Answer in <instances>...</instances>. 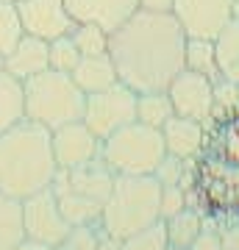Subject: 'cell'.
<instances>
[{"instance_id": "7c38bea8", "label": "cell", "mask_w": 239, "mask_h": 250, "mask_svg": "<svg viewBox=\"0 0 239 250\" xmlns=\"http://www.w3.org/2000/svg\"><path fill=\"white\" fill-rule=\"evenodd\" d=\"M20 20L25 34H34L39 39H56V36L70 34L75 20H72L67 0H20Z\"/></svg>"}, {"instance_id": "4dcf8cb0", "label": "cell", "mask_w": 239, "mask_h": 250, "mask_svg": "<svg viewBox=\"0 0 239 250\" xmlns=\"http://www.w3.org/2000/svg\"><path fill=\"white\" fill-rule=\"evenodd\" d=\"M222 233V250H239V223H228L220 228Z\"/></svg>"}, {"instance_id": "ac0fdd59", "label": "cell", "mask_w": 239, "mask_h": 250, "mask_svg": "<svg viewBox=\"0 0 239 250\" xmlns=\"http://www.w3.org/2000/svg\"><path fill=\"white\" fill-rule=\"evenodd\" d=\"M25 242L22 200L0 189V250H14Z\"/></svg>"}, {"instance_id": "836d02e7", "label": "cell", "mask_w": 239, "mask_h": 250, "mask_svg": "<svg viewBox=\"0 0 239 250\" xmlns=\"http://www.w3.org/2000/svg\"><path fill=\"white\" fill-rule=\"evenodd\" d=\"M14 250H56L53 245H42V242H31V239H25L20 248H14Z\"/></svg>"}, {"instance_id": "f546056e", "label": "cell", "mask_w": 239, "mask_h": 250, "mask_svg": "<svg viewBox=\"0 0 239 250\" xmlns=\"http://www.w3.org/2000/svg\"><path fill=\"white\" fill-rule=\"evenodd\" d=\"M186 250H222V233H220V228L209 225V220H206L203 231L197 233L195 242H192Z\"/></svg>"}, {"instance_id": "9c48e42d", "label": "cell", "mask_w": 239, "mask_h": 250, "mask_svg": "<svg viewBox=\"0 0 239 250\" xmlns=\"http://www.w3.org/2000/svg\"><path fill=\"white\" fill-rule=\"evenodd\" d=\"M167 95L173 100L178 117H189L197 123H212L214 120V81L192 70H181L170 81Z\"/></svg>"}, {"instance_id": "74e56055", "label": "cell", "mask_w": 239, "mask_h": 250, "mask_svg": "<svg viewBox=\"0 0 239 250\" xmlns=\"http://www.w3.org/2000/svg\"><path fill=\"white\" fill-rule=\"evenodd\" d=\"M11 3H20V0H11Z\"/></svg>"}, {"instance_id": "9a60e30c", "label": "cell", "mask_w": 239, "mask_h": 250, "mask_svg": "<svg viewBox=\"0 0 239 250\" xmlns=\"http://www.w3.org/2000/svg\"><path fill=\"white\" fill-rule=\"evenodd\" d=\"M6 70L20 81H28V78H34V75H39V72L50 70L47 39H39L34 34H22V39L6 56Z\"/></svg>"}, {"instance_id": "f1b7e54d", "label": "cell", "mask_w": 239, "mask_h": 250, "mask_svg": "<svg viewBox=\"0 0 239 250\" xmlns=\"http://www.w3.org/2000/svg\"><path fill=\"white\" fill-rule=\"evenodd\" d=\"M189 206V195L184 187H161V220L178 214Z\"/></svg>"}, {"instance_id": "5bb4252c", "label": "cell", "mask_w": 239, "mask_h": 250, "mask_svg": "<svg viewBox=\"0 0 239 250\" xmlns=\"http://www.w3.org/2000/svg\"><path fill=\"white\" fill-rule=\"evenodd\" d=\"M161 136H164L167 153H173L178 159H197L206 145V123H197V120L175 114L164 123Z\"/></svg>"}, {"instance_id": "6da1fadb", "label": "cell", "mask_w": 239, "mask_h": 250, "mask_svg": "<svg viewBox=\"0 0 239 250\" xmlns=\"http://www.w3.org/2000/svg\"><path fill=\"white\" fill-rule=\"evenodd\" d=\"M186 34L173 11H133L109 34V56L125 86L139 92H161L184 70Z\"/></svg>"}, {"instance_id": "52a82bcc", "label": "cell", "mask_w": 239, "mask_h": 250, "mask_svg": "<svg viewBox=\"0 0 239 250\" xmlns=\"http://www.w3.org/2000/svg\"><path fill=\"white\" fill-rule=\"evenodd\" d=\"M22 223H25V239L42 242V245H59L67 236L72 225L64 220L53 187L39 189L22 200Z\"/></svg>"}, {"instance_id": "277c9868", "label": "cell", "mask_w": 239, "mask_h": 250, "mask_svg": "<svg viewBox=\"0 0 239 250\" xmlns=\"http://www.w3.org/2000/svg\"><path fill=\"white\" fill-rule=\"evenodd\" d=\"M22 89H25V117L44 125L47 131L84 120L87 95L81 92L70 72L44 70L22 81Z\"/></svg>"}, {"instance_id": "83f0119b", "label": "cell", "mask_w": 239, "mask_h": 250, "mask_svg": "<svg viewBox=\"0 0 239 250\" xmlns=\"http://www.w3.org/2000/svg\"><path fill=\"white\" fill-rule=\"evenodd\" d=\"M186 164H189V159H178L173 153H164V159L159 161V167L153 172V178L159 181L161 187H181Z\"/></svg>"}, {"instance_id": "cb8c5ba5", "label": "cell", "mask_w": 239, "mask_h": 250, "mask_svg": "<svg viewBox=\"0 0 239 250\" xmlns=\"http://www.w3.org/2000/svg\"><path fill=\"white\" fill-rule=\"evenodd\" d=\"M22 34H25V28H22V20H20L17 3L0 0V53L9 56L11 47L22 39Z\"/></svg>"}, {"instance_id": "ba28073f", "label": "cell", "mask_w": 239, "mask_h": 250, "mask_svg": "<svg viewBox=\"0 0 239 250\" xmlns=\"http://www.w3.org/2000/svg\"><path fill=\"white\" fill-rule=\"evenodd\" d=\"M237 14V0H175L173 17L186 36L214 39Z\"/></svg>"}, {"instance_id": "603a6c76", "label": "cell", "mask_w": 239, "mask_h": 250, "mask_svg": "<svg viewBox=\"0 0 239 250\" xmlns=\"http://www.w3.org/2000/svg\"><path fill=\"white\" fill-rule=\"evenodd\" d=\"M70 36L75 39V47L81 50V56L109 53V31L100 28L98 22H75Z\"/></svg>"}, {"instance_id": "484cf974", "label": "cell", "mask_w": 239, "mask_h": 250, "mask_svg": "<svg viewBox=\"0 0 239 250\" xmlns=\"http://www.w3.org/2000/svg\"><path fill=\"white\" fill-rule=\"evenodd\" d=\"M123 250H170L164 220L148 225V228H142V231L131 233V236H125V239H123Z\"/></svg>"}, {"instance_id": "d590c367", "label": "cell", "mask_w": 239, "mask_h": 250, "mask_svg": "<svg viewBox=\"0 0 239 250\" xmlns=\"http://www.w3.org/2000/svg\"><path fill=\"white\" fill-rule=\"evenodd\" d=\"M237 98H239V81H237Z\"/></svg>"}, {"instance_id": "44dd1931", "label": "cell", "mask_w": 239, "mask_h": 250, "mask_svg": "<svg viewBox=\"0 0 239 250\" xmlns=\"http://www.w3.org/2000/svg\"><path fill=\"white\" fill-rule=\"evenodd\" d=\"M184 67L192 72H200L206 78H220L217 70V53H214V39H200V36H186L184 47Z\"/></svg>"}, {"instance_id": "ffe728a7", "label": "cell", "mask_w": 239, "mask_h": 250, "mask_svg": "<svg viewBox=\"0 0 239 250\" xmlns=\"http://www.w3.org/2000/svg\"><path fill=\"white\" fill-rule=\"evenodd\" d=\"M214 53H217L220 75L237 83L239 81V14H234V20L214 36Z\"/></svg>"}, {"instance_id": "2e32d148", "label": "cell", "mask_w": 239, "mask_h": 250, "mask_svg": "<svg viewBox=\"0 0 239 250\" xmlns=\"http://www.w3.org/2000/svg\"><path fill=\"white\" fill-rule=\"evenodd\" d=\"M72 78H75V83L81 86L84 95H92V92L114 86L120 75H117L114 59L109 53H98V56H81V62L72 70Z\"/></svg>"}, {"instance_id": "30bf717a", "label": "cell", "mask_w": 239, "mask_h": 250, "mask_svg": "<svg viewBox=\"0 0 239 250\" xmlns=\"http://www.w3.org/2000/svg\"><path fill=\"white\" fill-rule=\"evenodd\" d=\"M114 172L109 170L103 159H95L89 164L72 167V170H59L53 178V192H67V195L84 197L89 203L103 206L114 187Z\"/></svg>"}, {"instance_id": "8992f818", "label": "cell", "mask_w": 239, "mask_h": 250, "mask_svg": "<svg viewBox=\"0 0 239 250\" xmlns=\"http://www.w3.org/2000/svg\"><path fill=\"white\" fill-rule=\"evenodd\" d=\"M136 92L131 86H125L123 81H117L114 86L100 92L87 95V106H84V123L100 136L106 139L114 131H120L123 125L136 120Z\"/></svg>"}, {"instance_id": "e0dca14e", "label": "cell", "mask_w": 239, "mask_h": 250, "mask_svg": "<svg viewBox=\"0 0 239 250\" xmlns=\"http://www.w3.org/2000/svg\"><path fill=\"white\" fill-rule=\"evenodd\" d=\"M25 120V89L22 81L14 78L9 70L0 72V134Z\"/></svg>"}, {"instance_id": "1f68e13d", "label": "cell", "mask_w": 239, "mask_h": 250, "mask_svg": "<svg viewBox=\"0 0 239 250\" xmlns=\"http://www.w3.org/2000/svg\"><path fill=\"white\" fill-rule=\"evenodd\" d=\"M175 0H139V9L145 11H173Z\"/></svg>"}, {"instance_id": "5b68a950", "label": "cell", "mask_w": 239, "mask_h": 250, "mask_svg": "<svg viewBox=\"0 0 239 250\" xmlns=\"http://www.w3.org/2000/svg\"><path fill=\"white\" fill-rule=\"evenodd\" d=\"M167 147L161 128H151L133 120L103 139L100 159L106 161L114 175H153Z\"/></svg>"}, {"instance_id": "d6986e66", "label": "cell", "mask_w": 239, "mask_h": 250, "mask_svg": "<svg viewBox=\"0 0 239 250\" xmlns=\"http://www.w3.org/2000/svg\"><path fill=\"white\" fill-rule=\"evenodd\" d=\"M206 225V217L200 208H195V206H186V208H181L178 214L167 217L164 220V228H167V242L173 250H186L192 242H195V236L200 231H203Z\"/></svg>"}, {"instance_id": "8d00e7d4", "label": "cell", "mask_w": 239, "mask_h": 250, "mask_svg": "<svg viewBox=\"0 0 239 250\" xmlns=\"http://www.w3.org/2000/svg\"><path fill=\"white\" fill-rule=\"evenodd\" d=\"M237 14H239V0H237Z\"/></svg>"}, {"instance_id": "4316f807", "label": "cell", "mask_w": 239, "mask_h": 250, "mask_svg": "<svg viewBox=\"0 0 239 250\" xmlns=\"http://www.w3.org/2000/svg\"><path fill=\"white\" fill-rule=\"evenodd\" d=\"M100 236H103L100 225H72L67 236L56 245V250H95Z\"/></svg>"}, {"instance_id": "d6a6232c", "label": "cell", "mask_w": 239, "mask_h": 250, "mask_svg": "<svg viewBox=\"0 0 239 250\" xmlns=\"http://www.w3.org/2000/svg\"><path fill=\"white\" fill-rule=\"evenodd\" d=\"M95 250H123V242L117 239V236H109V233L103 231V236H100V242H98Z\"/></svg>"}, {"instance_id": "3957f363", "label": "cell", "mask_w": 239, "mask_h": 250, "mask_svg": "<svg viewBox=\"0 0 239 250\" xmlns=\"http://www.w3.org/2000/svg\"><path fill=\"white\" fill-rule=\"evenodd\" d=\"M161 220V184L153 175H117L103 203L100 228L123 242Z\"/></svg>"}, {"instance_id": "7a4b0ae2", "label": "cell", "mask_w": 239, "mask_h": 250, "mask_svg": "<svg viewBox=\"0 0 239 250\" xmlns=\"http://www.w3.org/2000/svg\"><path fill=\"white\" fill-rule=\"evenodd\" d=\"M59 164L53 159V134L34 120H22L0 134V189L25 200L53 187Z\"/></svg>"}, {"instance_id": "4fadbf2b", "label": "cell", "mask_w": 239, "mask_h": 250, "mask_svg": "<svg viewBox=\"0 0 239 250\" xmlns=\"http://www.w3.org/2000/svg\"><path fill=\"white\" fill-rule=\"evenodd\" d=\"M67 9L75 22H98L111 34L139 11V0H67Z\"/></svg>"}, {"instance_id": "7402d4cb", "label": "cell", "mask_w": 239, "mask_h": 250, "mask_svg": "<svg viewBox=\"0 0 239 250\" xmlns=\"http://www.w3.org/2000/svg\"><path fill=\"white\" fill-rule=\"evenodd\" d=\"M170 117H175L173 100H170L167 89L161 92H139L136 98V120L151 128H164Z\"/></svg>"}, {"instance_id": "f35d334b", "label": "cell", "mask_w": 239, "mask_h": 250, "mask_svg": "<svg viewBox=\"0 0 239 250\" xmlns=\"http://www.w3.org/2000/svg\"><path fill=\"white\" fill-rule=\"evenodd\" d=\"M170 250H173V248H170Z\"/></svg>"}, {"instance_id": "8fae6325", "label": "cell", "mask_w": 239, "mask_h": 250, "mask_svg": "<svg viewBox=\"0 0 239 250\" xmlns=\"http://www.w3.org/2000/svg\"><path fill=\"white\" fill-rule=\"evenodd\" d=\"M50 134H53V159L59 164V170H72V167L100 159L103 139L84 120L67 123L62 128L50 131Z\"/></svg>"}, {"instance_id": "d4e9b609", "label": "cell", "mask_w": 239, "mask_h": 250, "mask_svg": "<svg viewBox=\"0 0 239 250\" xmlns=\"http://www.w3.org/2000/svg\"><path fill=\"white\" fill-rule=\"evenodd\" d=\"M47 50H50V70H59V72H70L75 70V64L81 62V50L75 47V39L70 34L64 36H56L47 42Z\"/></svg>"}, {"instance_id": "e575fe53", "label": "cell", "mask_w": 239, "mask_h": 250, "mask_svg": "<svg viewBox=\"0 0 239 250\" xmlns=\"http://www.w3.org/2000/svg\"><path fill=\"white\" fill-rule=\"evenodd\" d=\"M3 70H6V56L0 53V72H3Z\"/></svg>"}]
</instances>
